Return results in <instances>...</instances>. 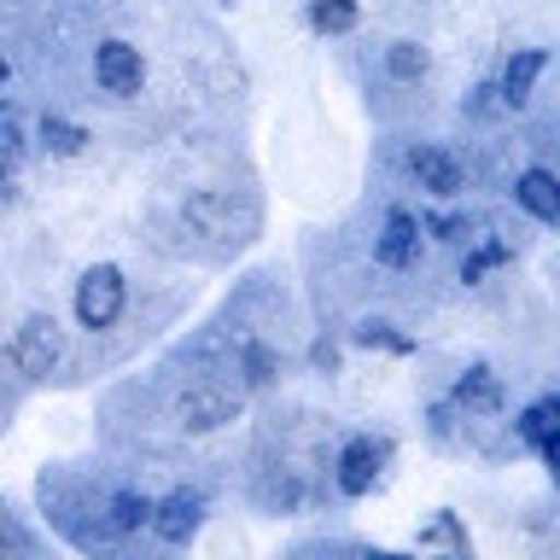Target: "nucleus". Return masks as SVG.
<instances>
[{"instance_id": "1", "label": "nucleus", "mask_w": 560, "mask_h": 560, "mask_svg": "<svg viewBox=\"0 0 560 560\" xmlns=\"http://www.w3.org/2000/svg\"><path fill=\"white\" fill-rule=\"evenodd\" d=\"M35 497H42V514L52 520V532H59L65 542H77V549H112L117 542V532L100 514V497L77 479V472H65V467L42 472Z\"/></svg>"}, {"instance_id": "2", "label": "nucleus", "mask_w": 560, "mask_h": 560, "mask_svg": "<svg viewBox=\"0 0 560 560\" xmlns=\"http://www.w3.org/2000/svg\"><path fill=\"white\" fill-rule=\"evenodd\" d=\"M392 438L385 432H350L339 450H332V490L350 502L374 497V490L385 485V472H392Z\"/></svg>"}, {"instance_id": "3", "label": "nucleus", "mask_w": 560, "mask_h": 560, "mask_svg": "<svg viewBox=\"0 0 560 560\" xmlns=\"http://www.w3.org/2000/svg\"><path fill=\"white\" fill-rule=\"evenodd\" d=\"M122 310H129V280H122L117 262H94V269H82L77 292H70V315H77L82 332H105L122 322Z\"/></svg>"}, {"instance_id": "4", "label": "nucleus", "mask_w": 560, "mask_h": 560, "mask_svg": "<svg viewBox=\"0 0 560 560\" xmlns=\"http://www.w3.org/2000/svg\"><path fill=\"white\" fill-rule=\"evenodd\" d=\"M175 415H182V432H217L240 415V385L222 374H199L175 397Z\"/></svg>"}, {"instance_id": "5", "label": "nucleus", "mask_w": 560, "mask_h": 560, "mask_svg": "<svg viewBox=\"0 0 560 560\" xmlns=\"http://www.w3.org/2000/svg\"><path fill=\"white\" fill-rule=\"evenodd\" d=\"M12 368H18V380H47V374H59V362H65V332L52 315H30L24 327L12 332Z\"/></svg>"}, {"instance_id": "6", "label": "nucleus", "mask_w": 560, "mask_h": 560, "mask_svg": "<svg viewBox=\"0 0 560 560\" xmlns=\"http://www.w3.org/2000/svg\"><path fill=\"white\" fill-rule=\"evenodd\" d=\"M409 175L432 192V199H462V192H467V158L455 147H444V140L415 147L409 152Z\"/></svg>"}, {"instance_id": "7", "label": "nucleus", "mask_w": 560, "mask_h": 560, "mask_svg": "<svg viewBox=\"0 0 560 560\" xmlns=\"http://www.w3.org/2000/svg\"><path fill=\"white\" fill-rule=\"evenodd\" d=\"M94 82L105 88L112 100H135L140 94V82H147V59H140V47L135 42H100L94 47Z\"/></svg>"}, {"instance_id": "8", "label": "nucleus", "mask_w": 560, "mask_h": 560, "mask_svg": "<svg viewBox=\"0 0 560 560\" xmlns=\"http://www.w3.org/2000/svg\"><path fill=\"white\" fill-rule=\"evenodd\" d=\"M199 525H205V490L199 485H175L170 497L152 502L147 532H158V542H187Z\"/></svg>"}, {"instance_id": "9", "label": "nucleus", "mask_w": 560, "mask_h": 560, "mask_svg": "<svg viewBox=\"0 0 560 560\" xmlns=\"http://www.w3.org/2000/svg\"><path fill=\"white\" fill-rule=\"evenodd\" d=\"M514 444H525L542 467H560V397L542 392L532 409L514 415Z\"/></svg>"}, {"instance_id": "10", "label": "nucleus", "mask_w": 560, "mask_h": 560, "mask_svg": "<svg viewBox=\"0 0 560 560\" xmlns=\"http://www.w3.org/2000/svg\"><path fill=\"white\" fill-rule=\"evenodd\" d=\"M415 257H420V222H415V210L392 205L374 234V262L380 269H415Z\"/></svg>"}, {"instance_id": "11", "label": "nucleus", "mask_w": 560, "mask_h": 560, "mask_svg": "<svg viewBox=\"0 0 560 560\" xmlns=\"http://www.w3.org/2000/svg\"><path fill=\"white\" fill-rule=\"evenodd\" d=\"M450 402L462 409V420H490V415H502V380H497V368H490V362L462 368V380L450 385Z\"/></svg>"}, {"instance_id": "12", "label": "nucleus", "mask_w": 560, "mask_h": 560, "mask_svg": "<svg viewBox=\"0 0 560 560\" xmlns=\"http://www.w3.org/2000/svg\"><path fill=\"white\" fill-rule=\"evenodd\" d=\"M549 70V47H520L514 59L502 65V82H497V100L508 105V112H525L532 105V88L537 77Z\"/></svg>"}, {"instance_id": "13", "label": "nucleus", "mask_w": 560, "mask_h": 560, "mask_svg": "<svg viewBox=\"0 0 560 560\" xmlns=\"http://www.w3.org/2000/svg\"><path fill=\"white\" fill-rule=\"evenodd\" d=\"M100 514L117 537H135V532H147V520H152V497L140 485H112V490H100Z\"/></svg>"}, {"instance_id": "14", "label": "nucleus", "mask_w": 560, "mask_h": 560, "mask_svg": "<svg viewBox=\"0 0 560 560\" xmlns=\"http://www.w3.org/2000/svg\"><path fill=\"white\" fill-rule=\"evenodd\" d=\"M514 205L525 217H537L542 228H555L560 222V182L549 170H520L514 175Z\"/></svg>"}, {"instance_id": "15", "label": "nucleus", "mask_w": 560, "mask_h": 560, "mask_svg": "<svg viewBox=\"0 0 560 560\" xmlns=\"http://www.w3.org/2000/svg\"><path fill=\"white\" fill-rule=\"evenodd\" d=\"M234 374H240V392H262V385H275V374H280L275 345L240 339V350H234Z\"/></svg>"}, {"instance_id": "16", "label": "nucleus", "mask_w": 560, "mask_h": 560, "mask_svg": "<svg viewBox=\"0 0 560 560\" xmlns=\"http://www.w3.org/2000/svg\"><path fill=\"white\" fill-rule=\"evenodd\" d=\"M88 140H94V135H88L82 122H70V117H52L47 112L42 122H35V147H42L47 158H77Z\"/></svg>"}, {"instance_id": "17", "label": "nucleus", "mask_w": 560, "mask_h": 560, "mask_svg": "<svg viewBox=\"0 0 560 560\" xmlns=\"http://www.w3.org/2000/svg\"><path fill=\"white\" fill-rule=\"evenodd\" d=\"M467 245H472V252L462 257V287H479V280H485L490 269H502V262L514 257V245L497 240V234H485V228H479V234H472Z\"/></svg>"}, {"instance_id": "18", "label": "nucleus", "mask_w": 560, "mask_h": 560, "mask_svg": "<svg viewBox=\"0 0 560 560\" xmlns=\"http://www.w3.org/2000/svg\"><path fill=\"white\" fill-rule=\"evenodd\" d=\"M304 18H310L315 35H350V30H357V18H362V7H357V0H310Z\"/></svg>"}, {"instance_id": "19", "label": "nucleus", "mask_w": 560, "mask_h": 560, "mask_svg": "<svg viewBox=\"0 0 560 560\" xmlns=\"http://www.w3.org/2000/svg\"><path fill=\"white\" fill-rule=\"evenodd\" d=\"M380 65H385V77H392V82H420L432 70V52L420 47V42H392Z\"/></svg>"}, {"instance_id": "20", "label": "nucleus", "mask_w": 560, "mask_h": 560, "mask_svg": "<svg viewBox=\"0 0 560 560\" xmlns=\"http://www.w3.org/2000/svg\"><path fill=\"white\" fill-rule=\"evenodd\" d=\"M362 350H392V357H409L415 339L409 332H397V322H385V315H368V322H357V332H350Z\"/></svg>"}, {"instance_id": "21", "label": "nucleus", "mask_w": 560, "mask_h": 560, "mask_svg": "<svg viewBox=\"0 0 560 560\" xmlns=\"http://www.w3.org/2000/svg\"><path fill=\"white\" fill-rule=\"evenodd\" d=\"M427 432H432V444H455V438L467 432V420H462V409H455L450 397H438L427 409Z\"/></svg>"}, {"instance_id": "22", "label": "nucleus", "mask_w": 560, "mask_h": 560, "mask_svg": "<svg viewBox=\"0 0 560 560\" xmlns=\"http://www.w3.org/2000/svg\"><path fill=\"white\" fill-rule=\"evenodd\" d=\"M18 152H24V112L12 100H0V158L18 164Z\"/></svg>"}, {"instance_id": "23", "label": "nucleus", "mask_w": 560, "mask_h": 560, "mask_svg": "<svg viewBox=\"0 0 560 560\" xmlns=\"http://www.w3.org/2000/svg\"><path fill=\"white\" fill-rule=\"evenodd\" d=\"M427 542H450L455 555H467V537H462V525H455V514H438L427 532H420V549H427Z\"/></svg>"}, {"instance_id": "24", "label": "nucleus", "mask_w": 560, "mask_h": 560, "mask_svg": "<svg viewBox=\"0 0 560 560\" xmlns=\"http://www.w3.org/2000/svg\"><path fill=\"white\" fill-rule=\"evenodd\" d=\"M497 105H502V100H497V82H479V88L462 100V112H467V117H490Z\"/></svg>"}, {"instance_id": "25", "label": "nucleus", "mask_w": 560, "mask_h": 560, "mask_svg": "<svg viewBox=\"0 0 560 560\" xmlns=\"http://www.w3.org/2000/svg\"><path fill=\"white\" fill-rule=\"evenodd\" d=\"M18 199V182H12V164L0 158V205H12Z\"/></svg>"}, {"instance_id": "26", "label": "nucleus", "mask_w": 560, "mask_h": 560, "mask_svg": "<svg viewBox=\"0 0 560 560\" xmlns=\"http://www.w3.org/2000/svg\"><path fill=\"white\" fill-rule=\"evenodd\" d=\"M0 409H12V385H7V362H0Z\"/></svg>"}, {"instance_id": "27", "label": "nucleus", "mask_w": 560, "mask_h": 560, "mask_svg": "<svg viewBox=\"0 0 560 560\" xmlns=\"http://www.w3.org/2000/svg\"><path fill=\"white\" fill-rule=\"evenodd\" d=\"M7 77H12V65H7V59H0V88H7Z\"/></svg>"}]
</instances>
